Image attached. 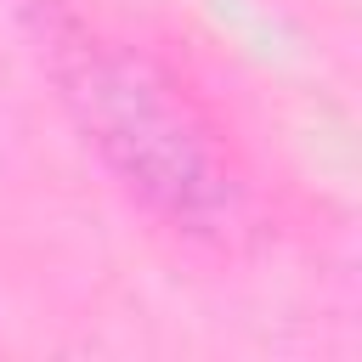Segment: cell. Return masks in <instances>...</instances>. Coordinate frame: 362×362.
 <instances>
[{
  "label": "cell",
  "mask_w": 362,
  "mask_h": 362,
  "mask_svg": "<svg viewBox=\"0 0 362 362\" xmlns=\"http://www.w3.org/2000/svg\"><path fill=\"white\" fill-rule=\"evenodd\" d=\"M57 85L90 147L113 164V175L130 192H141V204H153L187 232L232 221L238 209L232 164L221 158L192 102L153 62L102 45L90 34H68L57 45Z\"/></svg>",
  "instance_id": "1"
}]
</instances>
